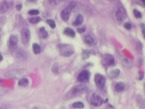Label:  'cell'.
I'll return each instance as SVG.
<instances>
[{
  "label": "cell",
  "mask_w": 145,
  "mask_h": 109,
  "mask_svg": "<svg viewBox=\"0 0 145 109\" xmlns=\"http://www.w3.org/2000/svg\"><path fill=\"white\" fill-rule=\"evenodd\" d=\"M56 48L60 55L64 57H70L74 52L73 47L71 45L67 43H59L57 46Z\"/></svg>",
  "instance_id": "1"
},
{
  "label": "cell",
  "mask_w": 145,
  "mask_h": 109,
  "mask_svg": "<svg viewBox=\"0 0 145 109\" xmlns=\"http://www.w3.org/2000/svg\"><path fill=\"white\" fill-rule=\"evenodd\" d=\"M77 6V4L75 2L72 1L70 2L60 14V18L62 20L65 21H68L70 16L71 11Z\"/></svg>",
  "instance_id": "2"
},
{
  "label": "cell",
  "mask_w": 145,
  "mask_h": 109,
  "mask_svg": "<svg viewBox=\"0 0 145 109\" xmlns=\"http://www.w3.org/2000/svg\"><path fill=\"white\" fill-rule=\"evenodd\" d=\"M113 16L115 20L122 23L126 18V13L125 9L121 5L118 6L113 12Z\"/></svg>",
  "instance_id": "3"
},
{
  "label": "cell",
  "mask_w": 145,
  "mask_h": 109,
  "mask_svg": "<svg viewBox=\"0 0 145 109\" xmlns=\"http://www.w3.org/2000/svg\"><path fill=\"white\" fill-rule=\"evenodd\" d=\"M94 82L97 88L100 90L104 88L106 83V78L103 75L99 73L96 74L94 77Z\"/></svg>",
  "instance_id": "4"
},
{
  "label": "cell",
  "mask_w": 145,
  "mask_h": 109,
  "mask_svg": "<svg viewBox=\"0 0 145 109\" xmlns=\"http://www.w3.org/2000/svg\"><path fill=\"white\" fill-rule=\"evenodd\" d=\"M104 100L100 96L93 94L91 96L90 102L91 104L95 107H99L104 103Z\"/></svg>",
  "instance_id": "5"
},
{
  "label": "cell",
  "mask_w": 145,
  "mask_h": 109,
  "mask_svg": "<svg viewBox=\"0 0 145 109\" xmlns=\"http://www.w3.org/2000/svg\"><path fill=\"white\" fill-rule=\"evenodd\" d=\"M90 75L91 73L90 71L88 70H84L79 74L77 76V79L80 82H86L89 81Z\"/></svg>",
  "instance_id": "6"
},
{
  "label": "cell",
  "mask_w": 145,
  "mask_h": 109,
  "mask_svg": "<svg viewBox=\"0 0 145 109\" xmlns=\"http://www.w3.org/2000/svg\"><path fill=\"white\" fill-rule=\"evenodd\" d=\"M30 33L29 30L26 28H23L21 31V40L23 44L27 43L30 39Z\"/></svg>",
  "instance_id": "7"
},
{
  "label": "cell",
  "mask_w": 145,
  "mask_h": 109,
  "mask_svg": "<svg viewBox=\"0 0 145 109\" xmlns=\"http://www.w3.org/2000/svg\"><path fill=\"white\" fill-rule=\"evenodd\" d=\"M18 42V38L14 35H11L9 38V48L12 52L15 51L17 48V45Z\"/></svg>",
  "instance_id": "8"
},
{
  "label": "cell",
  "mask_w": 145,
  "mask_h": 109,
  "mask_svg": "<svg viewBox=\"0 0 145 109\" xmlns=\"http://www.w3.org/2000/svg\"><path fill=\"white\" fill-rule=\"evenodd\" d=\"M104 61L105 63L107 66H112L115 64V58L113 55L110 54H107L105 56Z\"/></svg>",
  "instance_id": "9"
},
{
  "label": "cell",
  "mask_w": 145,
  "mask_h": 109,
  "mask_svg": "<svg viewBox=\"0 0 145 109\" xmlns=\"http://www.w3.org/2000/svg\"><path fill=\"white\" fill-rule=\"evenodd\" d=\"M86 87L83 84H80L74 86L71 90V93L72 95H75L79 93L85 91Z\"/></svg>",
  "instance_id": "10"
},
{
  "label": "cell",
  "mask_w": 145,
  "mask_h": 109,
  "mask_svg": "<svg viewBox=\"0 0 145 109\" xmlns=\"http://www.w3.org/2000/svg\"><path fill=\"white\" fill-rule=\"evenodd\" d=\"M16 56L19 59L23 60H26L28 58L27 53L22 49H19L16 53Z\"/></svg>",
  "instance_id": "11"
},
{
  "label": "cell",
  "mask_w": 145,
  "mask_h": 109,
  "mask_svg": "<svg viewBox=\"0 0 145 109\" xmlns=\"http://www.w3.org/2000/svg\"><path fill=\"white\" fill-rule=\"evenodd\" d=\"M5 75L7 78L10 79H15L19 77V72L15 71L7 72Z\"/></svg>",
  "instance_id": "12"
},
{
  "label": "cell",
  "mask_w": 145,
  "mask_h": 109,
  "mask_svg": "<svg viewBox=\"0 0 145 109\" xmlns=\"http://www.w3.org/2000/svg\"><path fill=\"white\" fill-rule=\"evenodd\" d=\"M83 17L81 14H79L76 17V20L73 22L72 25L74 26H78L81 25L84 21Z\"/></svg>",
  "instance_id": "13"
},
{
  "label": "cell",
  "mask_w": 145,
  "mask_h": 109,
  "mask_svg": "<svg viewBox=\"0 0 145 109\" xmlns=\"http://www.w3.org/2000/svg\"><path fill=\"white\" fill-rule=\"evenodd\" d=\"M64 33L65 35L72 38H73L75 37V32L73 30L69 28H65L64 30Z\"/></svg>",
  "instance_id": "14"
},
{
  "label": "cell",
  "mask_w": 145,
  "mask_h": 109,
  "mask_svg": "<svg viewBox=\"0 0 145 109\" xmlns=\"http://www.w3.org/2000/svg\"><path fill=\"white\" fill-rule=\"evenodd\" d=\"M9 5L6 1H4L0 4V13H4L8 11L9 8Z\"/></svg>",
  "instance_id": "15"
},
{
  "label": "cell",
  "mask_w": 145,
  "mask_h": 109,
  "mask_svg": "<svg viewBox=\"0 0 145 109\" xmlns=\"http://www.w3.org/2000/svg\"><path fill=\"white\" fill-rule=\"evenodd\" d=\"M120 72V70L118 69H113L110 72L109 76L111 79H115L119 76Z\"/></svg>",
  "instance_id": "16"
},
{
  "label": "cell",
  "mask_w": 145,
  "mask_h": 109,
  "mask_svg": "<svg viewBox=\"0 0 145 109\" xmlns=\"http://www.w3.org/2000/svg\"><path fill=\"white\" fill-rule=\"evenodd\" d=\"M125 86V84L124 82H120L115 85V89L116 91L120 92L124 90Z\"/></svg>",
  "instance_id": "17"
},
{
  "label": "cell",
  "mask_w": 145,
  "mask_h": 109,
  "mask_svg": "<svg viewBox=\"0 0 145 109\" xmlns=\"http://www.w3.org/2000/svg\"><path fill=\"white\" fill-rule=\"evenodd\" d=\"M32 47L33 52L35 55L40 54L42 51V49L40 46L37 43H33Z\"/></svg>",
  "instance_id": "18"
},
{
  "label": "cell",
  "mask_w": 145,
  "mask_h": 109,
  "mask_svg": "<svg viewBox=\"0 0 145 109\" xmlns=\"http://www.w3.org/2000/svg\"><path fill=\"white\" fill-rule=\"evenodd\" d=\"M91 54V52L90 50H83L82 53L81 55L82 59L83 60L88 59Z\"/></svg>",
  "instance_id": "19"
},
{
  "label": "cell",
  "mask_w": 145,
  "mask_h": 109,
  "mask_svg": "<svg viewBox=\"0 0 145 109\" xmlns=\"http://www.w3.org/2000/svg\"><path fill=\"white\" fill-rule=\"evenodd\" d=\"M51 70L53 73L55 75L59 74V64L58 63L55 62L53 64Z\"/></svg>",
  "instance_id": "20"
},
{
  "label": "cell",
  "mask_w": 145,
  "mask_h": 109,
  "mask_svg": "<svg viewBox=\"0 0 145 109\" xmlns=\"http://www.w3.org/2000/svg\"><path fill=\"white\" fill-rule=\"evenodd\" d=\"M84 41L87 44L91 45L94 42V40L93 37L90 35H87L84 38Z\"/></svg>",
  "instance_id": "21"
},
{
  "label": "cell",
  "mask_w": 145,
  "mask_h": 109,
  "mask_svg": "<svg viewBox=\"0 0 145 109\" xmlns=\"http://www.w3.org/2000/svg\"><path fill=\"white\" fill-rule=\"evenodd\" d=\"M29 82V80L28 79L24 78L19 81L18 84L19 86L26 87L28 85Z\"/></svg>",
  "instance_id": "22"
},
{
  "label": "cell",
  "mask_w": 145,
  "mask_h": 109,
  "mask_svg": "<svg viewBox=\"0 0 145 109\" xmlns=\"http://www.w3.org/2000/svg\"><path fill=\"white\" fill-rule=\"evenodd\" d=\"M72 106L75 108L82 109L84 107L83 103L81 101H78L72 103Z\"/></svg>",
  "instance_id": "23"
},
{
  "label": "cell",
  "mask_w": 145,
  "mask_h": 109,
  "mask_svg": "<svg viewBox=\"0 0 145 109\" xmlns=\"http://www.w3.org/2000/svg\"><path fill=\"white\" fill-rule=\"evenodd\" d=\"M42 20V18L41 17L37 16L30 18L29 20V22L31 24H35L39 23Z\"/></svg>",
  "instance_id": "24"
},
{
  "label": "cell",
  "mask_w": 145,
  "mask_h": 109,
  "mask_svg": "<svg viewBox=\"0 0 145 109\" xmlns=\"http://www.w3.org/2000/svg\"><path fill=\"white\" fill-rule=\"evenodd\" d=\"M39 33L41 37L43 38H46L47 37L48 33L45 27H42L40 28L39 30Z\"/></svg>",
  "instance_id": "25"
},
{
  "label": "cell",
  "mask_w": 145,
  "mask_h": 109,
  "mask_svg": "<svg viewBox=\"0 0 145 109\" xmlns=\"http://www.w3.org/2000/svg\"><path fill=\"white\" fill-rule=\"evenodd\" d=\"M46 21L51 28L54 29L56 27V24L54 20L52 19H47Z\"/></svg>",
  "instance_id": "26"
},
{
  "label": "cell",
  "mask_w": 145,
  "mask_h": 109,
  "mask_svg": "<svg viewBox=\"0 0 145 109\" xmlns=\"http://www.w3.org/2000/svg\"><path fill=\"white\" fill-rule=\"evenodd\" d=\"M28 14L31 16L37 15L40 13L39 11L37 9H32L29 11L28 12Z\"/></svg>",
  "instance_id": "27"
},
{
  "label": "cell",
  "mask_w": 145,
  "mask_h": 109,
  "mask_svg": "<svg viewBox=\"0 0 145 109\" xmlns=\"http://www.w3.org/2000/svg\"><path fill=\"white\" fill-rule=\"evenodd\" d=\"M133 13L134 15L136 17L138 18H141L142 15L141 13L137 9H134L133 10Z\"/></svg>",
  "instance_id": "28"
},
{
  "label": "cell",
  "mask_w": 145,
  "mask_h": 109,
  "mask_svg": "<svg viewBox=\"0 0 145 109\" xmlns=\"http://www.w3.org/2000/svg\"><path fill=\"white\" fill-rule=\"evenodd\" d=\"M124 26L126 29L128 30L131 29L132 27L131 24L129 22H126L124 23Z\"/></svg>",
  "instance_id": "29"
},
{
  "label": "cell",
  "mask_w": 145,
  "mask_h": 109,
  "mask_svg": "<svg viewBox=\"0 0 145 109\" xmlns=\"http://www.w3.org/2000/svg\"><path fill=\"white\" fill-rule=\"evenodd\" d=\"M139 77L138 79L139 81H141L143 79L144 77V74L143 72L141 71H139Z\"/></svg>",
  "instance_id": "30"
},
{
  "label": "cell",
  "mask_w": 145,
  "mask_h": 109,
  "mask_svg": "<svg viewBox=\"0 0 145 109\" xmlns=\"http://www.w3.org/2000/svg\"><path fill=\"white\" fill-rule=\"evenodd\" d=\"M141 27V28L142 32L143 35V37H145V25L143 23H142L140 25Z\"/></svg>",
  "instance_id": "31"
},
{
  "label": "cell",
  "mask_w": 145,
  "mask_h": 109,
  "mask_svg": "<svg viewBox=\"0 0 145 109\" xmlns=\"http://www.w3.org/2000/svg\"><path fill=\"white\" fill-rule=\"evenodd\" d=\"M85 31V29L84 28H78L77 29V32L79 34L83 33Z\"/></svg>",
  "instance_id": "32"
},
{
  "label": "cell",
  "mask_w": 145,
  "mask_h": 109,
  "mask_svg": "<svg viewBox=\"0 0 145 109\" xmlns=\"http://www.w3.org/2000/svg\"><path fill=\"white\" fill-rule=\"evenodd\" d=\"M15 8L17 11H20L21 9H22V5L21 4H18L16 5Z\"/></svg>",
  "instance_id": "33"
},
{
  "label": "cell",
  "mask_w": 145,
  "mask_h": 109,
  "mask_svg": "<svg viewBox=\"0 0 145 109\" xmlns=\"http://www.w3.org/2000/svg\"><path fill=\"white\" fill-rule=\"evenodd\" d=\"M143 63V60L141 58H139L138 60V64L139 66H141Z\"/></svg>",
  "instance_id": "34"
},
{
  "label": "cell",
  "mask_w": 145,
  "mask_h": 109,
  "mask_svg": "<svg viewBox=\"0 0 145 109\" xmlns=\"http://www.w3.org/2000/svg\"><path fill=\"white\" fill-rule=\"evenodd\" d=\"M7 106L5 105H3L0 106V109H6Z\"/></svg>",
  "instance_id": "35"
},
{
  "label": "cell",
  "mask_w": 145,
  "mask_h": 109,
  "mask_svg": "<svg viewBox=\"0 0 145 109\" xmlns=\"http://www.w3.org/2000/svg\"><path fill=\"white\" fill-rule=\"evenodd\" d=\"M3 58L1 53H0V62H1L3 60Z\"/></svg>",
  "instance_id": "36"
},
{
  "label": "cell",
  "mask_w": 145,
  "mask_h": 109,
  "mask_svg": "<svg viewBox=\"0 0 145 109\" xmlns=\"http://www.w3.org/2000/svg\"><path fill=\"white\" fill-rule=\"evenodd\" d=\"M108 101V99H106L104 101V103H107Z\"/></svg>",
  "instance_id": "37"
},
{
  "label": "cell",
  "mask_w": 145,
  "mask_h": 109,
  "mask_svg": "<svg viewBox=\"0 0 145 109\" xmlns=\"http://www.w3.org/2000/svg\"><path fill=\"white\" fill-rule=\"evenodd\" d=\"M32 109H39V108L38 107H36V106H34V107H33Z\"/></svg>",
  "instance_id": "38"
},
{
  "label": "cell",
  "mask_w": 145,
  "mask_h": 109,
  "mask_svg": "<svg viewBox=\"0 0 145 109\" xmlns=\"http://www.w3.org/2000/svg\"><path fill=\"white\" fill-rule=\"evenodd\" d=\"M109 106H110V107L111 108H113V106L112 105H110Z\"/></svg>",
  "instance_id": "39"
},
{
  "label": "cell",
  "mask_w": 145,
  "mask_h": 109,
  "mask_svg": "<svg viewBox=\"0 0 145 109\" xmlns=\"http://www.w3.org/2000/svg\"><path fill=\"white\" fill-rule=\"evenodd\" d=\"M2 80L1 79H0V83H1V82H2Z\"/></svg>",
  "instance_id": "40"
}]
</instances>
